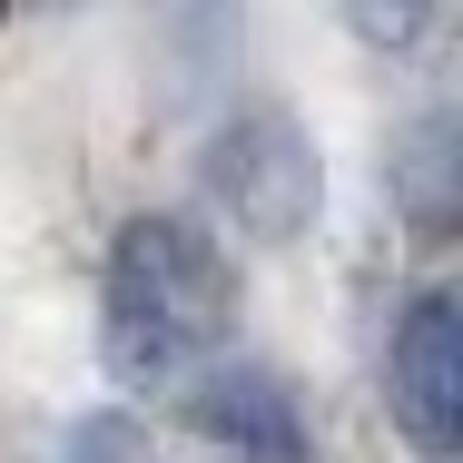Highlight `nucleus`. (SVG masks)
I'll return each mask as SVG.
<instances>
[{"instance_id":"f257e3e1","label":"nucleus","mask_w":463,"mask_h":463,"mask_svg":"<svg viewBox=\"0 0 463 463\" xmlns=\"http://www.w3.org/2000/svg\"><path fill=\"white\" fill-rule=\"evenodd\" d=\"M227 257L187 217H128L99 277V355L128 394H158L227 345Z\"/></svg>"},{"instance_id":"f03ea898","label":"nucleus","mask_w":463,"mask_h":463,"mask_svg":"<svg viewBox=\"0 0 463 463\" xmlns=\"http://www.w3.org/2000/svg\"><path fill=\"white\" fill-rule=\"evenodd\" d=\"M207 197L227 207V227H237V237L286 247V237L316 217V148H306V128L277 118V109L227 118V128L207 138Z\"/></svg>"},{"instance_id":"7ed1b4c3","label":"nucleus","mask_w":463,"mask_h":463,"mask_svg":"<svg viewBox=\"0 0 463 463\" xmlns=\"http://www.w3.org/2000/svg\"><path fill=\"white\" fill-rule=\"evenodd\" d=\"M394 424L414 434L424 463L463 454V306L444 286H424L394 326Z\"/></svg>"},{"instance_id":"20e7f679","label":"nucleus","mask_w":463,"mask_h":463,"mask_svg":"<svg viewBox=\"0 0 463 463\" xmlns=\"http://www.w3.org/2000/svg\"><path fill=\"white\" fill-rule=\"evenodd\" d=\"M187 424L217 444L227 463H306V424H296V394L267 365H227L187 394Z\"/></svg>"},{"instance_id":"39448f33","label":"nucleus","mask_w":463,"mask_h":463,"mask_svg":"<svg viewBox=\"0 0 463 463\" xmlns=\"http://www.w3.org/2000/svg\"><path fill=\"white\" fill-rule=\"evenodd\" d=\"M60 463H128V424H118V414H90V424L70 434Z\"/></svg>"}]
</instances>
